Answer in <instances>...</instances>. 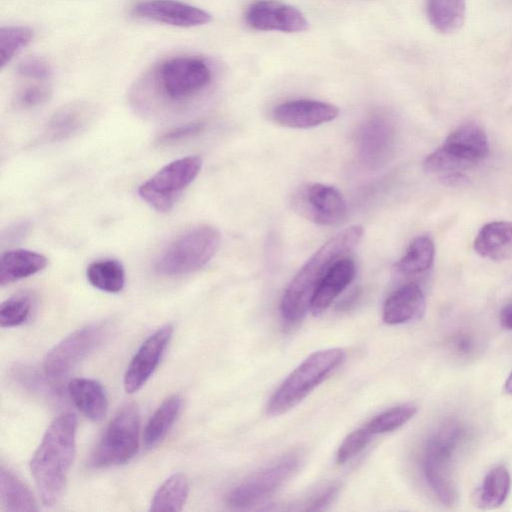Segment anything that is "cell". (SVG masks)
Wrapping results in <instances>:
<instances>
[{"mask_svg": "<svg viewBox=\"0 0 512 512\" xmlns=\"http://www.w3.org/2000/svg\"><path fill=\"white\" fill-rule=\"evenodd\" d=\"M363 233L360 225L345 228L323 244L302 266L285 289L280 302V314L286 325H296L306 316L321 280L337 261L356 248Z\"/></svg>", "mask_w": 512, "mask_h": 512, "instance_id": "6da1fadb", "label": "cell"}, {"mask_svg": "<svg viewBox=\"0 0 512 512\" xmlns=\"http://www.w3.org/2000/svg\"><path fill=\"white\" fill-rule=\"evenodd\" d=\"M77 418L71 412L56 417L30 460V471L46 506L61 497L73 463Z\"/></svg>", "mask_w": 512, "mask_h": 512, "instance_id": "7a4b0ae2", "label": "cell"}, {"mask_svg": "<svg viewBox=\"0 0 512 512\" xmlns=\"http://www.w3.org/2000/svg\"><path fill=\"white\" fill-rule=\"evenodd\" d=\"M344 359L345 352L340 348L323 349L309 355L272 394L266 406L267 413L279 416L294 408L328 378Z\"/></svg>", "mask_w": 512, "mask_h": 512, "instance_id": "3957f363", "label": "cell"}, {"mask_svg": "<svg viewBox=\"0 0 512 512\" xmlns=\"http://www.w3.org/2000/svg\"><path fill=\"white\" fill-rule=\"evenodd\" d=\"M465 437V428L455 420L443 422L428 439L422 461L425 480L435 496L446 506L457 499L451 463Z\"/></svg>", "mask_w": 512, "mask_h": 512, "instance_id": "277c9868", "label": "cell"}, {"mask_svg": "<svg viewBox=\"0 0 512 512\" xmlns=\"http://www.w3.org/2000/svg\"><path fill=\"white\" fill-rule=\"evenodd\" d=\"M489 152L488 138L475 123H465L454 129L441 147L427 156L431 173L438 177L465 175L482 162Z\"/></svg>", "mask_w": 512, "mask_h": 512, "instance_id": "5b68a950", "label": "cell"}, {"mask_svg": "<svg viewBox=\"0 0 512 512\" xmlns=\"http://www.w3.org/2000/svg\"><path fill=\"white\" fill-rule=\"evenodd\" d=\"M220 240V232L215 227H194L175 238L162 251L154 263V269L169 277L195 272L213 258Z\"/></svg>", "mask_w": 512, "mask_h": 512, "instance_id": "8992f818", "label": "cell"}, {"mask_svg": "<svg viewBox=\"0 0 512 512\" xmlns=\"http://www.w3.org/2000/svg\"><path fill=\"white\" fill-rule=\"evenodd\" d=\"M211 80L209 65L204 59L195 56L168 58L154 72L157 92L172 103L187 102L202 92Z\"/></svg>", "mask_w": 512, "mask_h": 512, "instance_id": "52a82bcc", "label": "cell"}, {"mask_svg": "<svg viewBox=\"0 0 512 512\" xmlns=\"http://www.w3.org/2000/svg\"><path fill=\"white\" fill-rule=\"evenodd\" d=\"M140 415L134 404L122 406L108 423L90 463L102 468L128 462L138 451Z\"/></svg>", "mask_w": 512, "mask_h": 512, "instance_id": "ba28073f", "label": "cell"}, {"mask_svg": "<svg viewBox=\"0 0 512 512\" xmlns=\"http://www.w3.org/2000/svg\"><path fill=\"white\" fill-rule=\"evenodd\" d=\"M201 167L202 159L198 156L176 159L143 182L138 188V194L155 211L168 212L198 176Z\"/></svg>", "mask_w": 512, "mask_h": 512, "instance_id": "9c48e42d", "label": "cell"}, {"mask_svg": "<svg viewBox=\"0 0 512 512\" xmlns=\"http://www.w3.org/2000/svg\"><path fill=\"white\" fill-rule=\"evenodd\" d=\"M300 463V453L285 455L233 487L226 495V504L233 509H245L262 502L291 478Z\"/></svg>", "mask_w": 512, "mask_h": 512, "instance_id": "30bf717a", "label": "cell"}, {"mask_svg": "<svg viewBox=\"0 0 512 512\" xmlns=\"http://www.w3.org/2000/svg\"><path fill=\"white\" fill-rule=\"evenodd\" d=\"M108 328L106 322L92 323L67 335L46 354L44 372L50 378L68 374L103 342Z\"/></svg>", "mask_w": 512, "mask_h": 512, "instance_id": "8fae6325", "label": "cell"}, {"mask_svg": "<svg viewBox=\"0 0 512 512\" xmlns=\"http://www.w3.org/2000/svg\"><path fill=\"white\" fill-rule=\"evenodd\" d=\"M291 205L300 216L322 226H339L346 221L348 215L341 192L321 183L301 186L293 193Z\"/></svg>", "mask_w": 512, "mask_h": 512, "instance_id": "7c38bea8", "label": "cell"}, {"mask_svg": "<svg viewBox=\"0 0 512 512\" xmlns=\"http://www.w3.org/2000/svg\"><path fill=\"white\" fill-rule=\"evenodd\" d=\"M131 14L136 18L182 28L205 25L212 19L207 11L178 0H141L132 6Z\"/></svg>", "mask_w": 512, "mask_h": 512, "instance_id": "4fadbf2b", "label": "cell"}, {"mask_svg": "<svg viewBox=\"0 0 512 512\" xmlns=\"http://www.w3.org/2000/svg\"><path fill=\"white\" fill-rule=\"evenodd\" d=\"M173 334V326L166 324L152 333L139 347L124 374L127 393L142 388L157 368Z\"/></svg>", "mask_w": 512, "mask_h": 512, "instance_id": "5bb4252c", "label": "cell"}, {"mask_svg": "<svg viewBox=\"0 0 512 512\" xmlns=\"http://www.w3.org/2000/svg\"><path fill=\"white\" fill-rule=\"evenodd\" d=\"M246 23L255 30L302 32L309 24L296 7L274 0H259L251 4L245 13Z\"/></svg>", "mask_w": 512, "mask_h": 512, "instance_id": "9a60e30c", "label": "cell"}, {"mask_svg": "<svg viewBox=\"0 0 512 512\" xmlns=\"http://www.w3.org/2000/svg\"><path fill=\"white\" fill-rule=\"evenodd\" d=\"M339 114L337 106L317 100H293L277 105L272 117L278 124L307 129L334 120Z\"/></svg>", "mask_w": 512, "mask_h": 512, "instance_id": "2e32d148", "label": "cell"}, {"mask_svg": "<svg viewBox=\"0 0 512 512\" xmlns=\"http://www.w3.org/2000/svg\"><path fill=\"white\" fill-rule=\"evenodd\" d=\"M96 109L87 102H73L57 111L48 120L42 139L46 142L66 140L78 135L94 121Z\"/></svg>", "mask_w": 512, "mask_h": 512, "instance_id": "e0dca14e", "label": "cell"}, {"mask_svg": "<svg viewBox=\"0 0 512 512\" xmlns=\"http://www.w3.org/2000/svg\"><path fill=\"white\" fill-rule=\"evenodd\" d=\"M394 140L391 123L384 117L369 119L358 135V150L361 158L369 165L382 163L390 153Z\"/></svg>", "mask_w": 512, "mask_h": 512, "instance_id": "ac0fdd59", "label": "cell"}, {"mask_svg": "<svg viewBox=\"0 0 512 512\" xmlns=\"http://www.w3.org/2000/svg\"><path fill=\"white\" fill-rule=\"evenodd\" d=\"M356 273L354 261L345 257L337 261L317 286L310 304V312L318 316L350 285Z\"/></svg>", "mask_w": 512, "mask_h": 512, "instance_id": "d6986e66", "label": "cell"}, {"mask_svg": "<svg viewBox=\"0 0 512 512\" xmlns=\"http://www.w3.org/2000/svg\"><path fill=\"white\" fill-rule=\"evenodd\" d=\"M425 309V296L421 287L407 283L386 299L382 318L386 324L399 325L418 318Z\"/></svg>", "mask_w": 512, "mask_h": 512, "instance_id": "ffe728a7", "label": "cell"}, {"mask_svg": "<svg viewBox=\"0 0 512 512\" xmlns=\"http://www.w3.org/2000/svg\"><path fill=\"white\" fill-rule=\"evenodd\" d=\"M475 252L492 261L512 257V221H492L481 227L473 244Z\"/></svg>", "mask_w": 512, "mask_h": 512, "instance_id": "44dd1931", "label": "cell"}, {"mask_svg": "<svg viewBox=\"0 0 512 512\" xmlns=\"http://www.w3.org/2000/svg\"><path fill=\"white\" fill-rule=\"evenodd\" d=\"M75 407L88 419L101 420L108 409V398L102 384L89 378L72 379L67 386Z\"/></svg>", "mask_w": 512, "mask_h": 512, "instance_id": "7402d4cb", "label": "cell"}, {"mask_svg": "<svg viewBox=\"0 0 512 512\" xmlns=\"http://www.w3.org/2000/svg\"><path fill=\"white\" fill-rule=\"evenodd\" d=\"M47 258L36 251L13 249L2 254L0 260V285L32 276L47 265Z\"/></svg>", "mask_w": 512, "mask_h": 512, "instance_id": "603a6c76", "label": "cell"}, {"mask_svg": "<svg viewBox=\"0 0 512 512\" xmlns=\"http://www.w3.org/2000/svg\"><path fill=\"white\" fill-rule=\"evenodd\" d=\"M183 407V398L172 395L165 399L149 418L143 432V443L147 448L158 445L168 434Z\"/></svg>", "mask_w": 512, "mask_h": 512, "instance_id": "cb8c5ba5", "label": "cell"}, {"mask_svg": "<svg viewBox=\"0 0 512 512\" xmlns=\"http://www.w3.org/2000/svg\"><path fill=\"white\" fill-rule=\"evenodd\" d=\"M0 504L7 512L37 511V503L29 488L9 469H0Z\"/></svg>", "mask_w": 512, "mask_h": 512, "instance_id": "d4e9b609", "label": "cell"}, {"mask_svg": "<svg viewBox=\"0 0 512 512\" xmlns=\"http://www.w3.org/2000/svg\"><path fill=\"white\" fill-rule=\"evenodd\" d=\"M435 247L427 235L415 237L409 244L405 254L395 263L396 273L413 276L427 271L434 260Z\"/></svg>", "mask_w": 512, "mask_h": 512, "instance_id": "484cf974", "label": "cell"}, {"mask_svg": "<svg viewBox=\"0 0 512 512\" xmlns=\"http://www.w3.org/2000/svg\"><path fill=\"white\" fill-rule=\"evenodd\" d=\"M511 487L509 471L504 466L491 469L483 479L475 493V502L482 509H493L501 506Z\"/></svg>", "mask_w": 512, "mask_h": 512, "instance_id": "4316f807", "label": "cell"}, {"mask_svg": "<svg viewBox=\"0 0 512 512\" xmlns=\"http://www.w3.org/2000/svg\"><path fill=\"white\" fill-rule=\"evenodd\" d=\"M427 15L439 32L456 31L465 20L466 0H427Z\"/></svg>", "mask_w": 512, "mask_h": 512, "instance_id": "83f0119b", "label": "cell"}, {"mask_svg": "<svg viewBox=\"0 0 512 512\" xmlns=\"http://www.w3.org/2000/svg\"><path fill=\"white\" fill-rule=\"evenodd\" d=\"M189 494V482L184 474L170 476L155 492L150 511H181Z\"/></svg>", "mask_w": 512, "mask_h": 512, "instance_id": "f1b7e54d", "label": "cell"}, {"mask_svg": "<svg viewBox=\"0 0 512 512\" xmlns=\"http://www.w3.org/2000/svg\"><path fill=\"white\" fill-rule=\"evenodd\" d=\"M89 283L98 290L108 293L120 292L125 284V271L115 259H100L92 262L86 270Z\"/></svg>", "mask_w": 512, "mask_h": 512, "instance_id": "f546056e", "label": "cell"}, {"mask_svg": "<svg viewBox=\"0 0 512 512\" xmlns=\"http://www.w3.org/2000/svg\"><path fill=\"white\" fill-rule=\"evenodd\" d=\"M34 297L29 291L18 292L0 306V325L3 328L20 326L25 323L32 312Z\"/></svg>", "mask_w": 512, "mask_h": 512, "instance_id": "4dcf8cb0", "label": "cell"}, {"mask_svg": "<svg viewBox=\"0 0 512 512\" xmlns=\"http://www.w3.org/2000/svg\"><path fill=\"white\" fill-rule=\"evenodd\" d=\"M34 32L27 26H4L0 29V66L3 69L33 39Z\"/></svg>", "mask_w": 512, "mask_h": 512, "instance_id": "1f68e13d", "label": "cell"}, {"mask_svg": "<svg viewBox=\"0 0 512 512\" xmlns=\"http://www.w3.org/2000/svg\"><path fill=\"white\" fill-rule=\"evenodd\" d=\"M417 413V407L411 404H403L392 407L372 418L365 426L372 435L392 432Z\"/></svg>", "mask_w": 512, "mask_h": 512, "instance_id": "d6a6232c", "label": "cell"}, {"mask_svg": "<svg viewBox=\"0 0 512 512\" xmlns=\"http://www.w3.org/2000/svg\"><path fill=\"white\" fill-rule=\"evenodd\" d=\"M45 375H42L33 367L25 365L16 366L13 371L15 379L20 383V385L28 389L30 392H33L40 397L46 396L51 398L53 396H57V391L44 377Z\"/></svg>", "mask_w": 512, "mask_h": 512, "instance_id": "836d02e7", "label": "cell"}, {"mask_svg": "<svg viewBox=\"0 0 512 512\" xmlns=\"http://www.w3.org/2000/svg\"><path fill=\"white\" fill-rule=\"evenodd\" d=\"M372 434L366 427L350 432L342 441L336 453V462L343 465L365 449Z\"/></svg>", "mask_w": 512, "mask_h": 512, "instance_id": "e575fe53", "label": "cell"}, {"mask_svg": "<svg viewBox=\"0 0 512 512\" xmlns=\"http://www.w3.org/2000/svg\"><path fill=\"white\" fill-rule=\"evenodd\" d=\"M17 72L24 78L39 82H44L51 76L49 64L37 57L26 58L20 62L17 66Z\"/></svg>", "mask_w": 512, "mask_h": 512, "instance_id": "d590c367", "label": "cell"}, {"mask_svg": "<svg viewBox=\"0 0 512 512\" xmlns=\"http://www.w3.org/2000/svg\"><path fill=\"white\" fill-rule=\"evenodd\" d=\"M203 129L204 123L202 122H191L179 125L162 132L157 138L156 142L159 145H170L197 135Z\"/></svg>", "mask_w": 512, "mask_h": 512, "instance_id": "8d00e7d4", "label": "cell"}, {"mask_svg": "<svg viewBox=\"0 0 512 512\" xmlns=\"http://www.w3.org/2000/svg\"><path fill=\"white\" fill-rule=\"evenodd\" d=\"M50 88L45 84H33L23 88L17 95V104L22 108H34L44 104L50 97Z\"/></svg>", "mask_w": 512, "mask_h": 512, "instance_id": "74e56055", "label": "cell"}, {"mask_svg": "<svg viewBox=\"0 0 512 512\" xmlns=\"http://www.w3.org/2000/svg\"><path fill=\"white\" fill-rule=\"evenodd\" d=\"M339 491L338 484H331L324 490L318 492L309 503L306 504L305 510L315 511L325 508L336 497Z\"/></svg>", "mask_w": 512, "mask_h": 512, "instance_id": "f35d334b", "label": "cell"}, {"mask_svg": "<svg viewBox=\"0 0 512 512\" xmlns=\"http://www.w3.org/2000/svg\"><path fill=\"white\" fill-rule=\"evenodd\" d=\"M453 345L462 354L470 353V351L473 349V341L472 339L467 335H457L453 339Z\"/></svg>", "mask_w": 512, "mask_h": 512, "instance_id": "ab89813d", "label": "cell"}, {"mask_svg": "<svg viewBox=\"0 0 512 512\" xmlns=\"http://www.w3.org/2000/svg\"><path fill=\"white\" fill-rule=\"evenodd\" d=\"M500 323L503 328L512 330V303L501 310Z\"/></svg>", "mask_w": 512, "mask_h": 512, "instance_id": "60d3db41", "label": "cell"}, {"mask_svg": "<svg viewBox=\"0 0 512 512\" xmlns=\"http://www.w3.org/2000/svg\"><path fill=\"white\" fill-rule=\"evenodd\" d=\"M504 390H505L506 393L512 395V372L508 376V378L506 379V381L504 383Z\"/></svg>", "mask_w": 512, "mask_h": 512, "instance_id": "b9f144b4", "label": "cell"}]
</instances>
